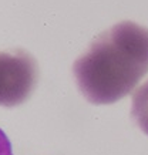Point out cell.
<instances>
[{
  "label": "cell",
  "instance_id": "obj_1",
  "mask_svg": "<svg viewBox=\"0 0 148 155\" xmlns=\"http://www.w3.org/2000/svg\"><path fill=\"white\" fill-rule=\"evenodd\" d=\"M148 73V28L121 21L91 41L73 64L80 93L96 105L114 104Z\"/></svg>",
  "mask_w": 148,
  "mask_h": 155
},
{
  "label": "cell",
  "instance_id": "obj_4",
  "mask_svg": "<svg viewBox=\"0 0 148 155\" xmlns=\"http://www.w3.org/2000/svg\"><path fill=\"white\" fill-rule=\"evenodd\" d=\"M0 155H13L12 142L3 130H0Z\"/></svg>",
  "mask_w": 148,
  "mask_h": 155
},
{
  "label": "cell",
  "instance_id": "obj_2",
  "mask_svg": "<svg viewBox=\"0 0 148 155\" xmlns=\"http://www.w3.org/2000/svg\"><path fill=\"white\" fill-rule=\"evenodd\" d=\"M38 66L21 48L0 51V105L16 107L29 98L37 85Z\"/></svg>",
  "mask_w": 148,
  "mask_h": 155
},
{
  "label": "cell",
  "instance_id": "obj_3",
  "mask_svg": "<svg viewBox=\"0 0 148 155\" xmlns=\"http://www.w3.org/2000/svg\"><path fill=\"white\" fill-rule=\"evenodd\" d=\"M131 117L141 131L148 135V81L138 87L133 94Z\"/></svg>",
  "mask_w": 148,
  "mask_h": 155
}]
</instances>
